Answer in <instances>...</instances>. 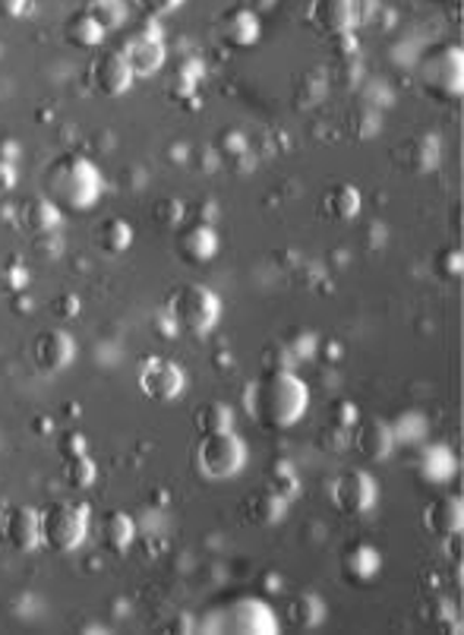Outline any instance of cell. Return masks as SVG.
Wrapping results in <instances>:
<instances>
[{
    "instance_id": "obj_3",
    "label": "cell",
    "mask_w": 464,
    "mask_h": 635,
    "mask_svg": "<svg viewBox=\"0 0 464 635\" xmlns=\"http://www.w3.org/2000/svg\"><path fill=\"white\" fill-rule=\"evenodd\" d=\"M282 630V620L269 600L256 595L224 600L196 620V633H231V635H275Z\"/></svg>"
},
{
    "instance_id": "obj_31",
    "label": "cell",
    "mask_w": 464,
    "mask_h": 635,
    "mask_svg": "<svg viewBox=\"0 0 464 635\" xmlns=\"http://www.w3.org/2000/svg\"><path fill=\"white\" fill-rule=\"evenodd\" d=\"M152 221L165 231H178L183 225V203L180 200H158L152 206Z\"/></svg>"
},
{
    "instance_id": "obj_25",
    "label": "cell",
    "mask_w": 464,
    "mask_h": 635,
    "mask_svg": "<svg viewBox=\"0 0 464 635\" xmlns=\"http://www.w3.org/2000/svg\"><path fill=\"white\" fill-rule=\"evenodd\" d=\"M322 617H325V604L317 595H297L287 604V623L291 626L313 630V626H320Z\"/></svg>"
},
{
    "instance_id": "obj_7",
    "label": "cell",
    "mask_w": 464,
    "mask_h": 635,
    "mask_svg": "<svg viewBox=\"0 0 464 635\" xmlns=\"http://www.w3.org/2000/svg\"><path fill=\"white\" fill-rule=\"evenodd\" d=\"M250 461V449L241 433L221 430V433H203L196 446V468L209 481H231L237 478Z\"/></svg>"
},
{
    "instance_id": "obj_27",
    "label": "cell",
    "mask_w": 464,
    "mask_h": 635,
    "mask_svg": "<svg viewBox=\"0 0 464 635\" xmlns=\"http://www.w3.org/2000/svg\"><path fill=\"white\" fill-rule=\"evenodd\" d=\"M61 215H64V212L57 209L51 200H33V203L23 209V218H26L29 231H36V234L54 231V228L61 225Z\"/></svg>"
},
{
    "instance_id": "obj_16",
    "label": "cell",
    "mask_w": 464,
    "mask_h": 635,
    "mask_svg": "<svg viewBox=\"0 0 464 635\" xmlns=\"http://www.w3.org/2000/svg\"><path fill=\"white\" fill-rule=\"evenodd\" d=\"M3 534H7V541H10L13 550L33 554V550L41 547V512L29 509V506L10 509L7 525H3Z\"/></svg>"
},
{
    "instance_id": "obj_29",
    "label": "cell",
    "mask_w": 464,
    "mask_h": 635,
    "mask_svg": "<svg viewBox=\"0 0 464 635\" xmlns=\"http://www.w3.org/2000/svg\"><path fill=\"white\" fill-rule=\"evenodd\" d=\"M196 427L203 433H221V430H234V411L231 405H221V402H209L196 411Z\"/></svg>"
},
{
    "instance_id": "obj_10",
    "label": "cell",
    "mask_w": 464,
    "mask_h": 635,
    "mask_svg": "<svg viewBox=\"0 0 464 635\" xmlns=\"http://www.w3.org/2000/svg\"><path fill=\"white\" fill-rule=\"evenodd\" d=\"M140 389L152 402H175L186 389V373L168 357H149L140 367Z\"/></svg>"
},
{
    "instance_id": "obj_23",
    "label": "cell",
    "mask_w": 464,
    "mask_h": 635,
    "mask_svg": "<svg viewBox=\"0 0 464 635\" xmlns=\"http://www.w3.org/2000/svg\"><path fill=\"white\" fill-rule=\"evenodd\" d=\"M64 36L70 41L73 48H79V51H95L102 41H105V29L86 13V10H79L76 16L67 20V29H64Z\"/></svg>"
},
{
    "instance_id": "obj_11",
    "label": "cell",
    "mask_w": 464,
    "mask_h": 635,
    "mask_svg": "<svg viewBox=\"0 0 464 635\" xmlns=\"http://www.w3.org/2000/svg\"><path fill=\"white\" fill-rule=\"evenodd\" d=\"M89 76H92V86L95 92H102L105 99H120L133 89L137 76L130 71L124 51H99L92 67H89Z\"/></svg>"
},
{
    "instance_id": "obj_35",
    "label": "cell",
    "mask_w": 464,
    "mask_h": 635,
    "mask_svg": "<svg viewBox=\"0 0 464 635\" xmlns=\"http://www.w3.org/2000/svg\"><path fill=\"white\" fill-rule=\"evenodd\" d=\"M61 304H64V307H54L57 317H70V314L79 310V301H76V297H61Z\"/></svg>"
},
{
    "instance_id": "obj_1",
    "label": "cell",
    "mask_w": 464,
    "mask_h": 635,
    "mask_svg": "<svg viewBox=\"0 0 464 635\" xmlns=\"http://www.w3.org/2000/svg\"><path fill=\"white\" fill-rule=\"evenodd\" d=\"M41 193L44 200H51L61 212H92L99 206L102 193H105V177L99 172V165L86 155H61L54 158L44 175H41Z\"/></svg>"
},
{
    "instance_id": "obj_9",
    "label": "cell",
    "mask_w": 464,
    "mask_h": 635,
    "mask_svg": "<svg viewBox=\"0 0 464 635\" xmlns=\"http://www.w3.org/2000/svg\"><path fill=\"white\" fill-rule=\"evenodd\" d=\"M307 23L320 36H348L360 26V0H310Z\"/></svg>"
},
{
    "instance_id": "obj_5",
    "label": "cell",
    "mask_w": 464,
    "mask_h": 635,
    "mask_svg": "<svg viewBox=\"0 0 464 635\" xmlns=\"http://www.w3.org/2000/svg\"><path fill=\"white\" fill-rule=\"evenodd\" d=\"M168 314H171L175 329L203 339V335H212L221 322V297L209 284H180L168 297Z\"/></svg>"
},
{
    "instance_id": "obj_2",
    "label": "cell",
    "mask_w": 464,
    "mask_h": 635,
    "mask_svg": "<svg viewBox=\"0 0 464 635\" xmlns=\"http://www.w3.org/2000/svg\"><path fill=\"white\" fill-rule=\"evenodd\" d=\"M253 411L266 430H291L310 411V386L294 370L275 367L259 380Z\"/></svg>"
},
{
    "instance_id": "obj_30",
    "label": "cell",
    "mask_w": 464,
    "mask_h": 635,
    "mask_svg": "<svg viewBox=\"0 0 464 635\" xmlns=\"http://www.w3.org/2000/svg\"><path fill=\"white\" fill-rule=\"evenodd\" d=\"M269 491L272 494H279L285 503H291L297 491H300V484H297V478H294V471H291V465H275L272 471H269Z\"/></svg>"
},
{
    "instance_id": "obj_14",
    "label": "cell",
    "mask_w": 464,
    "mask_h": 635,
    "mask_svg": "<svg viewBox=\"0 0 464 635\" xmlns=\"http://www.w3.org/2000/svg\"><path fill=\"white\" fill-rule=\"evenodd\" d=\"M180 263L186 266H206L218 256L221 238L209 221H193V225H180L178 238H175Z\"/></svg>"
},
{
    "instance_id": "obj_33",
    "label": "cell",
    "mask_w": 464,
    "mask_h": 635,
    "mask_svg": "<svg viewBox=\"0 0 464 635\" xmlns=\"http://www.w3.org/2000/svg\"><path fill=\"white\" fill-rule=\"evenodd\" d=\"M137 7L149 13V16H168L183 7V0H137Z\"/></svg>"
},
{
    "instance_id": "obj_8",
    "label": "cell",
    "mask_w": 464,
    "mask_h": 635,
    "mask_svg": "<svg viewBox=\"0 0 464 635\" xmlns=\"http://www.w3.org/2000/svg\"><path fill=\"white\" fill-rule=\"evenodd\" d=\"M376 499H379L376 481L360 468L338 474L332 484V503L341 516H366L376 506Z\"/></svg>"
},
{
    "instance_id": "obj_12",
    "label": "cell",
    "mask_w": 464,
    "mask_h": 635,
    "mask_svg": "<svg viewBox=\"0 0 464 635\" xmlns=\"http://www.w3.org/2000/svg\"><path fill=\"white\" fill-rule=\"evenodd\" d=\"M29 357L41 373H61L76 360V342L64 329H44L33 339Z\"/></svg>"
},
{
    "instance_id": "obj_34",
    "label": "cell",
    "mask_w": 464,
    "mask_h": 635,
    "mask_svg": "<svg viewBox=\"0 0 464 635\" xmlns=\"http://www.w3.org/2000/svg\"><path fill=\"white\" fill-rule=\"evenodd\" d=\"M26 7H29V0H0V16H23L26 13Z\"/></svg>"
},
{
    "instance_id": "obj_13",
    "label": "cell",
    "mask_w": 464,
    "mask_h": 635,
    "mask_svg": "<svg viewBox=\"0 0 464 635\" xmlns=\"http://www.w3.org/2000/svg\"><path fill=\"white\" fill-rule=\"evenodd\" d=\"M215 36H218V41L224 48H231V51H250V48L259 45V38H262V20H259V13L250 10V7H234V10H228L218 20Z\"/></svg>"
},
{
    "instance_id": "obj_6",
    "label": "cell",
    "mask_w": 464,
    "mask_h": 635,
    "mask_svg": "<svg viewBox=\"0 0 464 635\" xmlns=\"http://www.w3.org/2000/svg\"><path fill=\"white\" fill-rule=\"evenodd\" d=\"M92 509L82 499H57L41 512V544L54 554H73L86 544Z\"/></svg>"
},
{
    "instance_id": "obj_24",
    "label": "cell",
    "mask_w": 464,
    "mask_h": 635,
    "mask_svg": "<svg viewBox=\"0 0 464 635\" xmlns=\"http://www.w3.org/2000/svg\"><path fill=\"white\" fill-rule=\"evenodd\" d=\"M105 33H117L127 26V16H130V7L127 0H86L82 7Z\"/></svg>"
},
{
    "instance_id": "obj_22",
    "label": "cell",
    "mask_w": 464,
    "mask_h": 635,
    "mask_svg": "<svg viewBox=\"0 0 464 635\" xmlns=\"http://www.w3.org/2000/svg\"><path fill=\"white\" fill-rule=\"evenodd\" d=\"M137 541V522L127 512H111L102 522V544L111 554H127Z\"/></svg>"
},
{
    "instance_id": "obj_21",
    "label": "cell",
    "mask_w": 464,
    "mask_h": 635,
    "mask_svg": "<svg viewBox=\"0 0 464 635\" xmlns=\"http://www.w3.org/2000/svg\"><path fill=\"white\" fill-rule=\"evenodd\" d=\"M137 234H133V225L127 218H105L99 225V234H95V244L105 256H120L133 247Z\"/></svg>"
},
{
    "instance_id": "obj_17",
    "label": "cell",
    "mask_w": 464,
    "mask_h": 635,
    "mask_svg": "<svg viewBox=\"0 0 464 635\" xmlns=\"http://www.w3.org/2000/svg\"><path fill=\"white\" fill-rule=\"evenodd\" d=\"M355 446L363 459L386 461L395 449V433L386 421H360L355 430Z\"/></svg>"
},
{
    "instance_id": "obj_4",
    "label": "cell",
    "mask_w": 464,
    "mask_h": 635,
    "mask_svg": "<svg viewBox=\"0 0 464 635\" xmlns=\"http://www.w3.org/2000/svg\"><path fill=\"white\" fill-rule=\"evenodd\" d=\"M417 82L429 99L455 105L464 96V54L462 45H433L417 61Z\"/></svg>"
},
{
    "instance_id": "obj_26",
    "label": "cell",
    "mask_w": 464,
    "mask_h": 635,
    "mask_svg": "<svg viewBox=\"0 0 464 635\" xmlns=\"http://www.w3.org/2000/svg\"><path fill=\"white\" fill-rule=\"evenodd\" d=\"M285 506L287 503L279 494L259 491L253 499H247V516H250V522H256V525H272V522H279L285 516Z\"/></svg>"
},
{
    "instance_id": "obj_20",
    "label": "cell",
    "mask_w": 464,
    "mask_h": 635,
    "mask_svg": "<svg viewBox=\"0 0 464 635\" xmlns=\"http://www.w3.org/2000/svg\"><path fill=\"white\" fill-rule=\"evenodd\" d=\"M341 569H345V575L355 585H370L379 575V569H383V554L376 547H370V544H355V547L345 550Z\"/></svg>"
},
{
    "instance_id": "obj_18",
    "label": "cell",
    "mask_w": 464,
    "mask_h": 635,
    "mask_svg": "<svg viewBox=\"0 0 464 635\" xmlns=\"http://www.w3.org/2000/svg\"><path fill=\"white\" fill-rule=\"evenodd\" d=\"M424 522H427V529L433 534H439V537H455V534H462L464 529V506H462V496H439V499H433L427 506V512H424Z\"/></svg>"
},
{
    "instance_id": "obj_19",
    "label": "cell",
    "mask_w": 464,
    "mask_h": 635,
    "mask_svg": "<svg viewBox=\"0 0 464 635\" xmlns=\"http://www.w3.org/2000/svg\"><path fill=\"white\" fill-rule=\"evenodd\" d=\"M363 209V196L355 183H332L322 193V215L328 221H355Z\"/></svg>"
},
{
    "instance_id": "obj_28",
    "label": "cell",
    "mask_w": 464,
    "mask_h": 635,
    "mask_svg": "<svg viewBox=\"0 0 464 635\" xmlns=\"http://www.w3.org/2000/svg\"><path fill=\"white\" fill-rule=\"evenodd\" d=\"M64 474H67L70 487L86 491V487H92V484H95L99 468H95V461L89 459V456H86V449H82V453H67V456H64Z\"/></svg>"
},
{
    "instance_id": "obj_15",
    "label": "cell",
    "mask_w": 464,
    "mask_h": 635,
    "mask_svg": "<svg viewBox=\"0 0 464 635\" xmlns=\"http://www.w3.org/2000/svg\"><path fill=\"white\" fill-rule=\"evenodd\" d=\"M120 51H124V58H127V64H130V71H133L137 79H149V76L162 73L165 61H168L165 41H162V36L155 29H143L137 36H130Z\"/></svg>"
},
{
    "instance_id": "obj_32",
    "label": "cell",
    "mask_w": 464,
    "mask_h": 635,
    "mask_svg": "<svg viewBox=\"0 0 464 635\" xmlns=\"http://www.w3.org/2000/svg\"><path fill=\"white\" fill-rule=\"evenodd\" d=\"M199 79H203V64H199V61H193V58L180 61V76L175 79L178 96H190V92L199 86Z\"/></svg>"
}]
</instances>
